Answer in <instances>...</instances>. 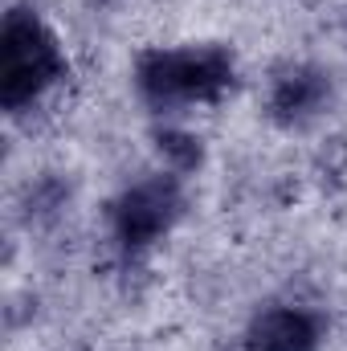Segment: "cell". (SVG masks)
Returning <instances> with one entry per match:
<instances>
[{
    "label": "cell",
    "mask_w": 347,
    "mask_h": 351,
    "mask_svg": "<svg viewBox=\"0 0 347 351\" xmlns=\"http://www.w3.org/2000/svg\"><path fill=\"white\" fill-rule=\"evenodd\" d=\"M160 152H164V156H172L176 168H192V164L200 160L196 139H192V135H176V131H164V135H160Z\"/></svg>",
    "instance_id": "cell-6"
},
{
    "label": "cell",
    "mask_w": 347,
    "mask_h": 351,
    "mask_svg": "<svg viewBox=\"0 0 347 351\" xmlns=\"http://www.w3.org/2000/svg\"><path fill=\"white\" fill-rule=\"evenodd\" d=\"M233 66L221 49H176L156 53L139 70V86L156 106H184V102H208L229 86Z\"/></svg>",
    "instance_id": "cell-1"
},
{
    "label": "cell",
    "mask_w": 347,
    "mask_h": 351,
    "mask_svg": "<svg viewBox=\"0 0 347 351\" xmlns=\"http://www.w3.org/2000/svg\"><path fill=\"white\" fill-rule=\"evenodd\" d=\"M58 70H62V58H58L53 37L41 29V21L29 12H12L0 33V94H4V102L8 106L29 102L33 94H41L53 82Z\"/></svg>",
    "instance_id": "cell-2"
},
{
    "label": "cell",
    "mask_w": 347,
    "mask_h": 351,
    "mask_svg": "<svg viewBox=\"0 0 347 351\" xmlns=\"http://www.w3.org/2000/svg\"><path fill=\"white\" fill-rule=\"evenodd\" d=\"M176 208H180V196H176L172 180H147V184H135L119 208H115V225H119V241L127 250H139L147 241H156L168 225H172Z\"/></svg>",
    "instance_id": "cell-3"
},
{
    "label": "cell",
    "mask_w": 347,
    "mask_h": 351,
    "mask_svg": "<svg viewBox=\"0 0 347 351\" xmlns=\"http://www.w3.org/2000/svg\"><path fill=\"white\" fill-rule=\"evenodd\" d=\"M315 343H319L315 323L294 306L265 311L250 327V351H315Z\"/></svg>",
    "instance_id": "cell-4"
},
{
    "label": "cell",
    "mask_w": 347,
    "mask_h": 351,
    "mask_svg": "<svg viewBox=\"0 0 347 351\" xmlns=\"http://www.w3.org/2000/svg\"><path fill=\"white\" fill-rule=\"evenodd\" d=\"M323 98H327L323 74H315V70H290L286 78H278L270 106H274V114L282 123H302L307 114H315L323 106Z\"/></svg>",
    "instance_id": "cell-5"
}]
</instances>
